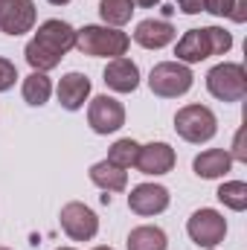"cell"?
I'll use <instances>...</instances> for the list:
<instances>
[{"instance_id": "1", "label": "cell", "mask_w": 247, "mask_h": 250, "mask_svg": "<svg viewBox=\"0 0 247 250\" xmlns=\"http://www.w3.org/2000/svg\"><path fill=\"white\" fill-rule=\"evenodd\" d=\"M70 50H76V29L67 21H62V18H50L26 41L23 56H26V64L32 70L50 73V70H56L62 64V59Z\"/></svg>"}, {"instance_id": "2", "label": "cell", "mask_w": 247, "mask_h": 250, "mask_svg": "<svg viewBox=\"0 0 247 250\" xmlns=\"http://www.w3.org/2000/svg\"><path fill=\"white\" fill-rule=\"evenodd\" d=\"M233 47V35L221 26H201L189 29L175 44V56L181 64H201L209 56H227Z\"/></svg>"}, {"instance_id": "3", "label": "cell", "mask_w": 247, "mask_h": 250, "mask_svg": "<svg viewBox=\"0 0 247 250\" xmlns=\"http://www.w3.org/2000/svg\"><path fill=\"white\" fill-rule=\"evenodd\" d=\"M131 47V38L123 29H114V26H99V23H87L82 29H76V50L82 56H90V59H120L128 53Z\"/></svg>"}, {"instance_id": "4", "label": "cell", "mask_w": 247, "mask_h": 250, "mask_svg": "<svg viewBox=\"0 0 247 250\" xmlns=\"http://www.w3.org/2000/svg\"><path fill=\"white\" fill-rule=\"evenodd\" d=\"M192 84H195V76H192L189 64H181V62H160L148 73V87L160 99L186 96L192 90Z\"/></svg>"}, {"instance_id": "5", "label": "cell", "mask_w": 247, "mask_h": 250, "mask_svg": "<svg viewBox=\"0 0 247 250\" xmlns=\"http://www.w3.org/2000/svg\"><path fill=\"white\" fill-rule=\"evenodd\" d=\"M206 90L218 102H242L247 96V73L245 64L221 62L206 73Z\"/></svg>"}, {"instance_id": "6", "label": "cell", "mask_w": 247, "mask_h": 250, "mask_svg": "<svg viewBox=\"0 0 247 250\" xmlns=\"http://www.w3.org/2000/svg\"><path fill=\"white\" fill-rule=\"evenodd\" d=\"M175 131L181 140L192 143V146H201L218 134V117L206 105H184L175 114Z\"/></svg>"}, {"instance_id": "7", "label": "cell", "mask_w": 247, "mask_h": 250, "mask_svg": "<svg viewBox=\"0 0 247 250\" xmlns=\"http://www.w3.org/2000/svg\"><path fill=\"white\" fill-rule=\"evenodd\" d=\"M186 233H189V239L198 248L212 250V248H218L224 242V236H227V218L218 209H212V207H201V209H195L189 215Z\"/></svg>"}, {"instance_id": "8", "label": "cell", "mask_w": 247, "mask_h": 250, "mask_svg": "<svg viewBox=\"0 0 247 250\" xmlns=\"http://www.w3.org/2000/svg\"><path fill=\"white\" fill-rule=\"evenodd\" d=\"M87 125L93 128V134H117L125 125V108L117 96H108V93H99L90 99L87 105Z\"/></svg>"}, {"instance_id": "9", "label": "cell", "mask_w": 247, "mask_h": 250, "mask_svg": "<svg viewBox=\"0 0 247 250\" xmlns=\"http://www.w3.org/2000/svg\"><path fill=\"white\" fill-rule=\"evenodd\" d=\"M59 221H62V230L73 239V242H90V239H96V233H99V215H96L87 204H82V201L64 204Z\"/></svg>"}, {"instance_id": "10", "label": "cell", "mask_w": 247, "mask_h": 250, "mask_svg": "<svg viewBox=\"0 0 247 250\" xmlns=\"http://www.w3.org/2000/svg\"><path fill=\"white\" fill-rule=\"evenodd\" d=\"M38 21V9L32 0H0V32L18 38L32 32Z\"/></svg>"}, {"instance_id": "11", "label": "cell", "mask_w": 247, "mask_h": 250, "mask_svg": "<svg viewBox=\"0 0 247 250\" xmlns=\"http://www.w3.org/2000/svg\"><path fill=\"white\" fill-rule=\"evenodd\" d=\"M169 204H172V195L163 184H137L128 195V209L134 215H143V218L166 212Z\"/></svg>"}, {"instance_id": "12", "label": "cell", "mask_w": 247, "mask_h": 250, "mask_svg": "<svg viewBox=\"0 0 247 250\" xmlns=\"http://www.w3.org/2000/svg\"><path fill=\"white\" fill-rule=\"evenodd\" d=\"M178 163V154L169 143L157 140V143H145L140 146V154H137V169L143 175H151V178H160V175H169Z\"/></svg>"}, {"instance_id": "13", "label": "cell", "mask_w": 247, "mask_h": 250, "mask_svg": "<svg viewBox=\"0 0 247 250\" xmlns=\"http://www.w3.org/2000/svg\"><path fill=\"white\" fill-rule=\"evenodd\" d=\"M90 90H93L90 79L84 73L73 70V73H64L62 79H59L56 96H59V105H62L64 111H82L84 102L90 99Z\"/></svg>"}, {"instance_id": "14", "label": "cell", "mask_w": 247, "mask_h": 250, "mask_svg": "<svg viewBox=\"0 0 247 250\" xmlns=\"http://www.w3.org/2000/svg\"><path fill=\"white\" fill-rule=\"evenodd\" d=\"M178 38V29L166 21V18H145L137 23L134 29V41L143 50H163Z\"/></svg>"}, {"instance_id": "15", "label": "cell", "mask_w": 247, "mask_h": 250, "mask_svg": "<svg viewBox=\"0 0 247 250\" xmlns=\"http://www.w3.org/2000/svg\"><path fill=\"white\" fill-rule=\"evenodd\" d=\"M102 82L114 93H134L140 87V67H137V62H131L125 56L111 59L105 73H102Z\"/></svg>"}, {"instance_id": "16", "label": "cell", "mask_w": 247, "mask_h": 250, "mask_svg": "<svg viewBox=\"0 0 247 250\" xmlns=\"http://www.w3.org/2000/svg\"><path fill=\"white\" fill-rule=\"evenodd\" d=\"M233 169V157L227 148H206L192 160V172L204 181H218Z\"/></svg>"}, {"instance_id": "17", "label": "cell", "mask_w": 247, "mask_h": 250, "mask_svg": "<svg viewBox=\"0 0 247 250\" xmlns=\"http://www.w3.org/2000/svg\"><path fill=\"white\" fill-rule=\"evenodd\" d=\"M90 184L93 187H99L102 192H125L128 187V172L120 169V166H114V163H108V160H99V163H93L90 166Z\"/></svg>"}, {"instance_id": "18", "label": "cell", "mask_w": 247, "mask_h": 250, "mask_svg": "<svg viewBox=\"0 0 247 250\" xmlns=\"http://www.w3.org/2000/svg\"><path fill=\"white\" fill-rule=\"evenodd\" d=\"M166 248H169V239H166L163 227H157V224H140L125 239V250H166Z\"/></svg>"}, {"instance_id": "19", "label": "cell", "mask_w": 247, "mask_h": 250, "mask_svg": "<svg viewBox=\"0 0 247 250\" xmlns=\"http://www.w3.org/2000/svg\"><path fill=\"white\" fill-rule=\"evenodd\" d=\"M21 93H23V102H26V105L41 108V105H47V102H50V96H53V82H50V76H47V73L32 70V73L23 79Z\"/></svg>"}, {"instance_id": "20", "label": "cell", "mask_w": 247, "mask_h": 250, "mask_svg": "<svg viewBox=\"0 0 247 250\" xmlns=\"http://www.w3.org/2000/svg\"><path fill=\"white\" fill-rule=\"evenodd\" d=\"M131 15H134V6L128 0H99V18L105 21V26L120 29L131 21Z\"/></svg>"}, {"instance_id": "21", "label": "cell", "mask_w": 247, "mask_h": 250, "mask_svg": "<svg viewBox=\"0 0 247 250\" xmlns=\"http://www.w3.org/2000/svg\"><path fill=\"white\" fill-rule=\"evenodd\" d=\"M215 198L227 207V209H233V212H245L247 209V184L245 181H224L218 192H215Z\"/></svg>"}, {"instance_id": "22", "label": "cell", "mask_w": 247, "mask_h": 250, "mask_svg": "<svg viewBox=\"0 0 247 250\" xmlns=\"http://www.w3.org/2000/svg\"><path fill=\"white\" fill-rule=\"evenodd\" d=\"M204 12L215 18H230L236 23L247 21V0H204Z\"/></svg>"}, {"instance_id": "23", "label": "cell", "mask_w": 247, "mask_h": 250, "mask_svg": "<svg viewBox=\"0 0 247 250\" xmlns=\"http://www.w3.org/2000/svg\"><path fill=\"white\" fill-rule=\"evenodd\" d=\"M137 154H140V143L131 140V137H123V140H117L108 148V157L105 160L114 163V166H120V169H131L137 163Z\"/></svg>"}, {"instance_id": "24", "label": "cell", "mask_w": 247, "mask_h": 250, "mask_svg": "<svg viewBox=\"0 0 247 250\" xmlns=\"http://www.w3.org/2000/svg\"><path fill=\"white\" fill-rule=\"evenodd\" d=\"M15 82H18V67L9 62V59H3V56H0V93L12 90V87H15Z\"/></svg>"}, {"instance_id": "25", "label": "cell", "mask_w": 247, "mask_h": 250, "mask_svg": "<svg viewBox=\"0 0 247 250\" xmlns=\"http://www.w3.org/2000/svg\"><path fill=\"white\" fill-rule=\"evenodd\" d=\"M233 160H239V163H247V148H245V128H239L236 131V140H233V154H230Z\"/></svg>"}, {"instance_id": "26", "label": "cell", "mask_w": 247, "mask_h": 250, "mask_svg": "<svg viewBox=\"0 0 247 250\" xmlns=\"http://www.w3.org/2000/svg\"><path fill=\"white\" fill-rule=\"evenodd\" d=\"M178 3V9L184 12V15H198V12H204V0H175Z\"/></svg>"}, {"instance_id": "27", "label": "cell", "mask_w": 247, "mask_h": 250, "mask_svg": "<svg viewBox=\"0 0 247 250\" xmlns=\"http://www.w3.org/2000/svg\"><path fill=\"white\" fill-rule=\"evenodd\" d=\"M131 6H140V9H151V6H157L160 0H128Z\"/></svg>"}, {"instance_id": "28", "label": "cell", "mask_w": 247, "mask_h": 250, "mask_svg": "<svg viewBox=\"0 0 247 250\" xmlns=\"http://www.w3.org/2000/svg\"><path fill=\"white\" fill-rule=\"evenodd\" d=\"M47 3H53V6H67L70 0H47Z\"/></svg>"}, {"instance_id": "29", "label": "cell", "mask_w": 247, "mask_h": 250, "mask_svg": "<svg viewBox=\"0 0 247 250\" xmlns=\"http://www.w3.org/2000/svg\"><path fill=\"white\" fill-rule=\"evenodd\" d=\"M93 250H114V248H108V245H99V248H93Z\"/></svg>"}, {"instance_id": "30", "label": "cell", "mask_w": 247, "mask_h": 250, "mask_svg": "<svg viewBox=\"0 0 247 250\" xmlns=\"http://www.w3.org/2000/svg\"><path fill=\"white\" fill-rule=\"evenodd\" d=\"M56 250H76V248H56Z\"/></svg>"}, {"instance_id": "31", "label": "cell", "mask_w": 247, "mask_h": 250, "mask_svg": "<svg viewBox=\"0 0 247 250\" xmlns=\"http://www.w3.org/2000/svg\"><path fill=\"white\" fill-rule=\"evenodd\" d=\"M0 250H9V248H0Z\"/></svg>"}, {"instance_id": "32", "label": "cell", "mask_w": 247, "mask_h": 250, "mask_svg": "<svg viewBox=\"0 0 247 250\" xmlns=\"http://www.w3.org/2000/svg\"><path fill=\"white\" fill-rule=\"evenodd\" d=\"M212 250H215V248H212Z\"/></svg>"}]
</instances>
